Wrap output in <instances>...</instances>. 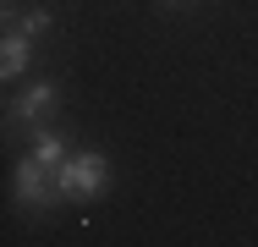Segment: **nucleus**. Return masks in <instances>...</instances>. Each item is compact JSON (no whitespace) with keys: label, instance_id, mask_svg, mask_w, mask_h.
<instances>
[{"label":"nucleus","instance_id":"1","mask_svg":"<svg viewBox=\"0 0 258 247\" xmlns=\"http://www.w3.org/2000/svg\"><path fill=\"white\" fill-rule=\"evenodd\" d=\"M55 187L66 203H94V198L110 187V159H104L99 148H77L60 170H55Z\"/></svg>","mask_w":258,"mask_h":247},{"label":"nucleus","instance_id":"2","mask_svg":"<svg viewBox=\"0 0 258 247\" xmlns=\"http://www.w3.org/2000/svg\"><path fill=\"white\" fill-rule=\"evenodd\" d=\"M11 198H17V209H33V214H50L55 203H66L60 187H55V170H50V165H39L33 154L17 165V176H11Z\"/></svg>","mask_w":258,"mask_h":247},{"label":"nucleus","instance_id":"3","mask_svg":"<svg viewBox=\"0 0 258 247\" xmlns=\"http://www.w3.org/2000/svg\"><path fill=\"white\" fill-rule=\"evenodd\" d=\"M55 104H60V94H55V83H33V88H22V94L6 104V127H22V121H33V127H44L55 115Z\"/></svg>","mask_w":258,"mask_h":247},{"label":"nucleus","instance_id":"4","mask_svg":"<svg viewBox=\"0 0 258 247\" xmlns=\"http://www.w3.org/2000/svg\"><path fill=\"white\" fill-rule=\"evenodd\" d=\"M28 60H33V39H22L17 28H6V39H0V77L17 83L28 72Z\"/></svg>","mask_w":258,"mask_h":247},{"label":"nucleus","instance_id":"5","mask_svg":"<svg viewBox=\"0 0 258 247\" xmlns=\"http://www.w3.org/2000/svg\"><path fill=\"white\" fill-rule=\"evenodd\" d=\"M33 159H39V165H50V170H60L72 154H66V143H60V132H50V127H33Z\"/></svg>","mask_w":258,"mask_h":247},{"label":"nucleus","instance_id":"6","mask_svg":"<svg viewBox=\"0 0 258 247\" xmlns=\"http://www.w3.org/2000/svg\"><path fill=\"white\" fill-rule=\"evenodd\" d=\"M50 6H28V11H22V17H17V33H22V39H33V44H39V39H44V33H50Z\"/></svg>","mask_w":258,"mask_h":247},{"label":"nucleus","instance_id":"7","mask_svg":"<svg viewBox=\"0 0 258 247\" xmlns=\"http://www.w3.org/2000/svg\"><path fill=\"white\" fill-rule=\"evenodd\" d=\"M170 6H187V0H170Z\"/></svg>","mask_w":258,"mask_h":247}]
</instances>
